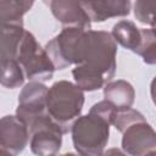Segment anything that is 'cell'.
<instances>
[{
	"label": "cell",
	"instance_id": "6da1fadb",
	"mask_svg": "<svg viewBox=\"0 0 156 156\" xmlns=\"http://www.w3.org/2000/svg\"><path fill=\"white\" fill-rule=\"evenodd\" d=\"M117 43L106 30H83L73 49L72 76L83 91L104 88L116 72Z\"/></svg>",
	"mask_w": 156,
	"mask_h": 156
},
{
	"label": "cell",
	"instance_id": "7a4b0ae2",
	"mask_svg": "<svg viewBox=\"0 0 156 156\" xmlns=\"http://www.w3.org/2000/svg\"><path fill=\"white\" fill-rule=\"evenodd\" d=\"M116 108L106 100L94 104L87 115L78 117L71 134L73 146L80 156H100L110 139V126Z\"/></svg>",
	"mask_w": 156,
	"mask_h": 156
},
{
	"label": "cell",
	"instance_id": "3957f363",
	"mask_svg": "<svg viewBox=\"0 0 156 156\" xmlns=\"http://www.w3.org/2000/svg\"><path fill=\"white\" fill-rule=\"evenodd\" d=\"M84 91L69 80L55 82L48 91L46 110L63 134L71 132L73 123L80 117L84 105Z\"/></svg>",
	"mask_w": 156,
	"mask_h": 156
},
{
	"label": "cell",
	"instance_id": "277c9868",
	"mask_svg": "<svg viewBox=\"0 0 156 156\" xmlns=\"http://www.w3.org/2000/svg\"><path fill=\"white\" fill-rule=\"evenodd\" d=\"M15 60L21 65L29 82L43 83L50 80L56 69L45 48H41L35 37L28 30L22 37Z\"/></svg>",
	"mask_w": 156,
	"mask_h": 156
},
{
	"label": "cell",
	"instance_id": "5b68a950",
	"mask_svg": "<svg viewBox=\"0 0 156 156\" xmlns=\"http://www.w3.org/2000/svg\"><path fill=\"white\" fill-rule=\"evenodd\" d=\"M29 147L35 156H57L62 145L63 132L49 113L38 118L30 127Z\"/></svg>",
	"mask_w": 156,
	"mask_h": 156
},
{
	"label": "cell",
	"instance_id": "8992f818",
	"mask_svg": "<svg viewBox=\"0 0 156 156\" xmlns=\"http://www.w3.org/2000/svg\"><path fill=\"white\" fill-rule=\"evenodd\" d=\"M48 91L49 88L41 82H28L20 91L16 116L27 124L28 129L38 118L48 113Z\"/></svg>",
	"mask_w": 156,
	"mask_h": 156
},
{
	"label": "cell",
	"instance_id": "52a82bcc",
	"mask_svg": "<svg viewBox=\"0 0 156 156\" xmlns=\"http://www.w3.org/2000/svg\"><path fill=\"white\" fill-rule=\"evenodd\" d=\"M122 150L129 156H145L156 151V130L146 119L133 123L122 133Z\"/></svg>",
	"mask_w": 156,
	"mask_h": 156
},
{
	"label": "cell",
	"instance_id": "ba28073f",
	"mask_svg": "<svg viewBox=\"0 0 156 156\" xmlns=\"http://www.w3.org/2000/svg\"><path fill=\"white\" fill-rule=\"evenodd\" d=\"M0 139L1 150L17 156L28 145L30 140V132L27 124L17 116L7 115L0 121Z\"/></svg>",
	"mask_w": 156,
	"mask_h": 156
},
{
	"label": "cell",
	"instance_id": "9c48e42d",
	"mask_svg": "<svg viewBox=\"0 0 156 156\" xmlns=\"http://www.w3.org/2000/svg\"><path fill=\"white\" fill-rule=\"evenodd\" d=\"M83 29L79 28H63L57 35L49 40L45 50L50 56L56 69H65L72 63V55L74 44Z\"/></svg>",
	"mask_w": 156,
	"mask_h": 156
},
{
	"label": "cell",
	"instance_id": "30bf717a",
	"mask_svg": "<svg viewBox=\"0 0 156 156\" xmlns=\"http://www.w3.org/2000/svg\"><path fill=\"white\" fill-rule=\"evenodd\" d=\"M54 17L63 28H79L83 30L91 29V21L85 12L82 1L52 0L48 2Z\"/></svg>",
	"mask_w": 156,
	"mask_h": 156
},
{
	"label": "cell",
	"instance_id": "8fae6325",
	"mask_svg": "<svg viewBox=\"0 0 156 156\" xmlns=\"http://www.w3.org/2000/svg\"><path fill=\"white\" fill-rule=\"evenodd\" d=\"M82 5L91 22H105L113 17H124L130 13L132 2L129 0L106 1H82Z\"/></svg>",
	"mask_w": 156,
	"mask_h": 156
},
{
	"label": "cell",
	"instance_id": "7c38bea8",
	"mask_svg": "<svg viewBox=\"0 0 156 156\" xmlns=\"http://www.w3.org/2000/svg\"><path fill=\"white\" fill-rule=\"evenodd\" d=\"M104 100L110 102L116 110L130 108L135 100V90L124 79L111 80L104 87Z\"/></svg>",
	"mask_w": 156,
	"mask_h": 156
},
{
	"label": "cell",
	"instance_id": "4fadbf2b",
	"mask_svg": "<svg viewBox=\"0 0 156 156\" xmlns=\"http://www.w3.org/2000/svg\"><path fill=\"white\" fill-rule=\"evenodd\" d=\"M111 34L116 43L136 54L141 44V28H138L134 22L128 20L118 21L113 24Z\"/></svg>",
	"mask_w": 156,
	"mask_h": 156
},
{
	"label": "cell",
	"instance_id": "5bb4252c",
	"mask_svg": "<svg viewBox=\"0 0 156 156\" xmlns=\"http://www.w3.org/2000/svg\"><path fill=\"white\" fill-rule=\"evenodd\" d=\"M33 4L28 0H1V26H23V16L32 9Z\"/></svg>",
	"mask_w": 156,
	"mask_h": 156
},
{
	"label": "cell",
	"instance_id": "9a60e30c",
	"mask_svg": "<svg viewBox=\"0 0 156 156\" xmlns=\"http://www.w3.org/2000/svg\"><path fill=\"white\" fill-rule=\"evenodd\" d=\"M26 79L21 65L15 60L1 61V85L7 89H16L23 85Z\"/></svg>",
	"mask_w": 156,
	"mask_h": 156
},
{
	"label": "cell",
	"instance_id": "2e32d148",
	"mask_svg": "<svg viewBox=\"0 0 156 156\" xmlns=\"http://www.w3.org/2000/svg\"><path fill=\"white\" fill-rule=\"evenodd\" d=\"M145 121V117L141 112L134 108H126V110H117L113 118H112V126L121 133H123L129 126L133 123Z\"/></svg>",
	"mask_w": 156,
	"mask_h": 156
},
{
	"label": "cell",
	"instance_id": "e0dca14e",
	"mask_svg": "<svg viewBox=\"0 0 156 156\" xmlns=\"http://www.w3.org/2000/svg\"><path fill=\"white\" fill-rule=\"evenodd\" d=\"M134 16L143 24H154L156 22V1L138 0L133 5Z\"/></svg>",
	"mask_w": 156,
	"mask_h": 156
},
{
	"label": "cell",
	"instance_id": "ac0fdd59",
	"mask_svg": "<svg viewBox=\"0 0 156 156\" xmlns=\"http://www.w3.org/2000/svg\"><path fill=\"white\" fill-rule=\"evenodd\" d=\"M100 156H128V154H126L123 150L117 149V147H111L105 150Z\"/></svg>",
	"mask_w": 156,
	"mask_h": 156
},
{
	"label": "cell",
	"instance_id": "d6986e66",
	"mask_svg": "<svg viewBox=\"0 0 156 156\" xmlns=\"http://www.w3.org/2000/svg\"><path fill=\"white\" fill-rule=\"evenodd\" d=\"M150 95H151V100L154 105L156 106V77H154L150 83Z\"/></svg>",
	"mask_w": 156,
	"mask_h": 156
},
{
	"label": "cell",
	"instance_id": "ffe728a7",
	"mask_svg": "<svg viewBox=\"0 0 156 156\" xmlns=\"http://www.w3.org/2000/svg\"><path fill=\"white\" fill-rule=\"evenodd\" d=\"M0 156H15V155H12V154H11V152H9V151L0 150Z\"/></svg>",
	"mask_w": 156,
	"mask_h": 156
},
{
	"label": "cell",
	"instance_id": "44dd1931",
	"mask_svg": "<svg viewBox=\"0 0 156 156\" xmlns=\"http://www.w3.org/2000/svg\"><path fill=\"white\" fill-rule=\"evenodd\" d=\"M57 156H80V155H78V154H73V152H66V154L57 155Z\"/></svg>",
	"mask_w": 156,
	"mask_h": 156
},
{
	"label": "cell",
	"instance_id": "7402d4cb",
	"mask_svg": "<svg viewBox=\"0 0 156 156\" xmlns=\"http://www.w3.org/2000/svg\"><path fill=\"white\" fill-rule=\"evenodd\" d=\"M145 156H156V151H152V152H150V154H147Z\"/></svg>",
	"mask_w": 156,
	"mask_h": 156
},
{
	"label": "cell",
	"instance_id": "603a6c76",
	"mask_svg": "<svg viewBox=\"0 0 156 156\" xmlns=\"http://www.w3.org/2000/svg\"><path fill=\"white\" fill-rule=\"evenodd\" d=\"M151 29H154V30L156 32V22H155L154 24H151Z\"/></svg>",
	"mask_w": 156,
	"mask_h": 156
}]
</instances>
